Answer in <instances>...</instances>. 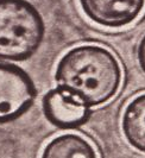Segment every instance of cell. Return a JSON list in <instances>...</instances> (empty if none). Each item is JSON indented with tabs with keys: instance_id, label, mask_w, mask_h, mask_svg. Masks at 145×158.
<instances>
[{
	"instance_id": "7",
	"label": "cell",
	"mask_w": 145,
	"mask_h": 158,
	"mask_svg": "<svg viewBox=\"0 0 145 158\" xmlns=\"http://www.w3.org/2000/svg\"><path fill=\"white\" fill-rule=\"evenodd\" d=\"M40 158H97L93 144L76 133H63L44 146Z\"/></svg>"
},
{
	"instance_id": "2",
	"label": "cell",
	"mask_w": 145,
	"mask_h": 158,
	"mask_svg": "<svg viewBox=\"0 0 145 158\" xmlns=\"http://www.w3.org/2000/svg\"><path fill=\"white\" fill-rule=\"evenodd\" d=\"M44 36L45 23L35 5L27 0H0V60L30 58Z\"/></svg>"
},
{
	"instance_id": "6",
	"label": "cell",
	"mask_w": 145,
	"mask_h": 158,
	"mask_svg": "<svg viewBox=\"0 0 145 158\" xmlns=\"http://www.w3.org/2000/svg\"><path fill=\"white\" fill-rule=\"evenodd\" d=\"M121 131L133 149L145 153V93L126 105L121 115Z\"/></svg>"
},
{
	"instance_id": "1",
	"label": "cell",
	"mask_w": 145,
	"mask_h": 158,
	"mask_svg": "<svg viewBox=\"0 0 145 158\" xmlns=\"http://www.w3.org/2000/svg\"><path fill=\"white\" fill-rule=\"evenodd\" d=\"M54 77L57 88L90 110L118 94L122 70L110 49L97 44H81L60 58Z\"/></svg>"
},
{
	"instance_id": "8",
	"label": "cell",
	"mask_w": 145,
	"mask_h": 158,
	"mask_svg": "<svg viewBox=\"0 0 145 158\" xmlns=\"http://www.w3.org/2000/svg\"><path fill=\"white\" fill-rule=\"evenodd\" d=\"M137 61L140 70L145 74V35L140 38L137 47Z\"/></svg>"
},
{
	"instance_id": "5",
	"label": "cell",
	"mask_w": 145,
	"mask_h": 158,
	"mask_svg": "<svg viewBox=\"0 0 145 158\" xmlns=\"http://www.w3.org/2000/svg\"><path fill=\"white\" fill-rule=\"evenodd\" d=\"M42 107L43 114L49 123L63 130L81 126L90 117L89 108H86L72 95L57 87L50 89L44 95Z\"/></svg>"
},
{
	"instance_id": "4",
	"label": "cell",
	"mask_w": 145,
	"mask_h": 158,
	"mask_svg": "<svg viewBox=\"0 0 145 158\" xmlns=\"http://www.w3.org/2000/svg\"><path fill=\"white\" fill-rule=\"evenodd\" d=\"M79 4L90 22L107 29L131 25L145 8V0H79Z\"/></svg>"
},
{
	"instance_id": "3",
	"label": "cell",
	"mask_w": 145,
	"mask_h": 158,
	"mask_svg": "<svg viewBox=\"0 0 145 158\" xmlns=\"http://www.w3.org/2000/svg\"><path fill=\"white\" fill-rule=\"evenodd\" d=\"M36 96V86L24 69L0 62V124L24 115L32 107Z\"/></svg>"
}]
</instances>
